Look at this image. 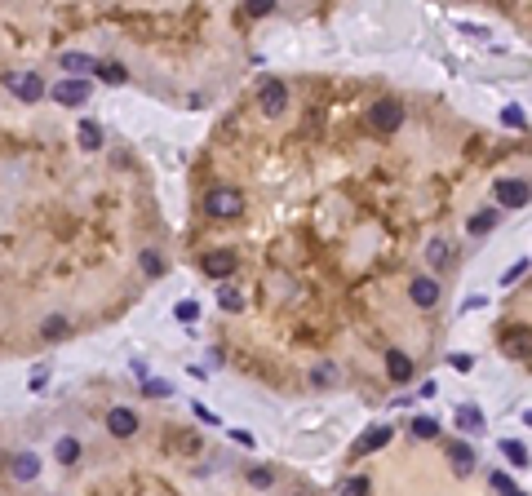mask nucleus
I'll return each instance as SVG.
<instances>
[{
    "label": "nucleus",
    "instance_id": "1",
    "mask_svg": "<svg viewBox=\"0 0 532 496\" xmlns=\"http://www.w3.org/2000/svg\"><path fill=\"white\" fill-rule=\"evenodd\" d=\"M204 208H209V218H240L244 213V195L236 191V187H218V191H209V200H204Z\"/></svg>",
    "mask_w": 532,
    "mask_h": 496
},
{
    "label": "nucleus",
    "instance_id": "2",
    "mask_svg": "<svg viewBox=\"0 0 532 496\" xmlns=\"http://www.w3.org/2000/svg\"><path fill=\"white\" fill-rule=\"evenodd\" d=\"M369 124L377 129V134H395V129L404 124V107H399L395 98H377V102L369 107Z\"/></svg>",
    "mask_w": 532,
    "mask_h": 496
},
{
    "label": "nucleus",
    "instance_id": "3",
    "mask_svg": "<svg viewBox=\"0 0 532 496\" xmlns=\"http://www.w3.org/2000/svg\"><path fill=\"white\" fill-rule=\"evenodd\" d=\"M54 102L62 107H80V102H89V80L85 76H66L54 85Z\"/></svg>",
    "mask_w": 532,
    "mask_h": 496
},
{
    "label": "nucleus",
    "instance_id": "4",
    "mask_svg": "<svg viewBox=\"0 0 532 496\" xmlns=\"http://www.w3.org/2000/svg\"><path fill=\"white\" fill-rule=\"evenodd\" d=\"M492 191H497V204L502 208H524L528 204V182L524 177H502Z\"/></svg>",
    "mask_w": 532,
    "mask_h": 496
},
{
    "label": "nucleus",
    "instance_id": "5",
    "mask_svg": "<svg viewBox=\"0 0 532 496\" xmlns=\"http://www.w3.org/2000/svg\"><path fill=\"white\" fill-rule=\"evenodd\" d=\"M9 93H13V98H23V102H40L49 89H45V80H40V76H31V71H27V76H9Z\"/></svg>",
    "mask_w": 532,
    "mask_h": 496
},
{
    "label": "nucleus",
    "instance_id": "6",
    "mask_svg": "<svg viewBox=\"0 0 532 496\" xmlns=\"http://www.w3.org/2000/svg\"><path fill=\"white\" fill-rule=\"evenodd\" d=\"M200 266H204L209 279H226L231 271H236V253H231V248H213V253H204Z\"/></svg>",
    "mask_w": 532,
    "mask_h": 496
},
{
    "label": "nucleus",
    "instance_id": "7",
    "mask_svg": "<svg viewBox=\"0 0 532 496\" xmlns=\"http://www.w3.org/2000/svg\"><path fill=\"white\" fill-rule=\"evenodd\" d=\"M107 430H111L115 439H133V435H138V412L111 408V412H107Z\"/></svg>",
    "mask_w": 532,
    "mask_h": 496
},
{
    "label": "nucleus",
    "instance_id": "8",
    "mask_svg": "<svg viewBox=\"0 0 532 496\" xmlns=\"http://www.w3.org/2000/svg\"><path fill=\"white\" fill-rule=\"evenodd\" d=\"M258 102H262V111H266V115H279V111L289 107V89L279 85V80H266L262 93H258Z\"/></svg>",
    "mask_w": 532,
    "mask_h": 496
},
{
    "label": "nucleus",
    "instance_id": "9",
    "mask_svg": "<svg viewBox=\"0 0 532 496\" xmlns=\"http://www.w3.org/2000/svg\"><path fill=\"white\" fill-rule=\"evenodd\" d=\"M408 297H412L422 310H430V306H439V284H435L430 275H417V279L408 284Z\"/></svg>",
    "mask_w": 532,
    "mask_h": 496
},
{
    "label": "nucleus",
    "instance_id": "10",
    "mask_svg": "<svg viewBox=\"0 0 532 496\" xmlns=\"http://www.w3.org/2000/svg\"><path fill=\"white\" fill-rule=\"evenodd\" d=\"M448 461H453L457 474H470L475 470V448H470V443H461V439H448Z\"/></svg>",
    "mask_w": 532,
    "mask_h": 496
},
{
    "label": "nucleus",
    "instance_id": "11",
    "mask_svg": "<svg viewBox=\"0 0 532 496\" xmlns=\"http://www.w3.org/2000/svg\"><path fill=\"white\" fill-rule=\"evenodd\" d=\"M391 443V425H373L369 435H364L359 443H355V456H364V452H377V448H386Z\"/></svg>",
    "mask_w": 532,
    "mask_h": 496
},
{
    "label": "nucleus",
    "instance_id": "12",
    "mask_svg": "<svg viewBox=\"0 0 532 496\" xmlns=\"http://www.w3.org/2000/svg\"><path fill=\"white\" fill-rule=\"evenodd\" d=\"M386 377H391V382H408V377H412V359L404 350H391L386 355Z\"/></svg>",
    "mask_w": 532,
    "mask_h": 496
},
{
    "label": "nucleus",
    "instance_id": "13",
    "mask_svg": "<svg viewBox=\"0 0 532 496\" xmlns=\"http://www.w3.org/2000/svg\"><path fill=\"white\" fill-rule=\"evenodd\" d=\"M36 474H40V456H36V452H23V456H13V478H23V483H31Z\"/></svg>",
    "mask_w": 532,
    "mask_h": 496
},
{
    "label": "nucleus",
    "instance_id": "14",
    "mask_svg": "<svg viewBox=\"0 0 532 496\" xmlns=\"http://www.w3.org/2000/svg\"><path fill=\"white\" fill-rule=\"evenodd\" d=\"M426 261L435 271H444L448 261H453V248H448V240H430V248H426Z\"/></svg>",
    "mask_w": 532,
    "mask_h": 496
},
{
    "label": "nucleus",
    "instance_id": "15",
    "mask_svg": "<svg viewBox=\"0 0 532 496\" xmlns=\"http://www.w3.org/2000/svg\"><path fill=\"white\" fill-rule=\"evenodd\" d=\"M497 222H502V218H497V208H479L475 218H470V235H488Z\"/></svg>",
    "mask_w": 532,
    "mask_h": 496
},
{
    "label": "nucleus",
    "instance_id": "16",
    "mask_svg": "<svg viewBox=\"0 0 532 496\" xmlns=\"http://www.w3.org/2000/svg\"><path fill=\"white\" fill-rule=\"evenodd\" d=\"M457 425L461 430H484V412H479L475 403H461L457 408Z\"/></svg>",
    "mask_w": 532,
    "mask_h": 496
},
{
    "label": "nucleus",
    "instance_id": "17",
    "mask_svg": "<svg viewBox=\"0 0 532 496\" xmlns=\"http://www.w3.org/2000/svg\"><path fill=\"white\" fill-rule=\"evenodd\" d=\"M54 456H58V466H76V461H80V443H76L71 435H66V439H58Z\"/></svg>",
    "mask_w": 532,
    "mask_h": 496
},
{
    "label": "nucleus",
    "instance_id": "18",
    "mask_svg": "<svg viewBox=\"0 0 532 496\" xmlns=\"http://www.w3.org/2000/svg\"><path fill=\"white\" fill-rule=\"evenodd\" d=\"M80 146H85V151H98V146H103V124H93V120L80 124Z\"/></svg>",
    "mask_w": 532,
    "mask_h": 496
},
{
    "label": "nucleus",
    "instance_id": "19",
    "mask_svg": "<svg viewBox=\"0 0 532 496\" xmlns=\"http://www.w3.org/2000/svg\"><path fill=\"white\" fill-rule=\"evenodd\" d=\"M62 71H98V58H89V54H62Z\"/></svg>",
    "mask_w": 532,
    "mask_h": 496
},
{
    "label": "nucleus",
    "instance_id": "20",
    "mask_svg": "<svg viewBox=\"0 0 532 496\" xmlns=\"http://www.w3.org/2000/svg\"><path fill=\"white\" fill-rule=\"evenodd\" d=\"M138 261H142V271L151 275V279H160V275H164V257L156 253V248H142V257H138Z\"/></svg>",
    "mask_w": 532,
    "mask_h": 496
},
{
    "label": "nucleus",
    "instance_id": "21",
    "mask_svg": "<svg viewBox=\"0 0 532 496\" xmlns=\"http://www.w3.org/2000/svg\"><path fill=\"white\" fill-rule=\"evenodd\" d=\"M98 76H103L107 85H125V80H129V71L120 67V62H98Z\"/></svg>",
    "mask_w": 532,
    "mask_h": 496
},
{
    "label": "nucleus",
    "instance_id": "22",
    "mask_svg": "<svg viewBox=\"0 0 532 496\" xmlns=\"http://www.w3.org/2000/svg\"><path fill=\"white\" fill-rule=\"evenodd\" d=\"M502 452H506V461H514V466H528V448H524V443L506 439V443H502Z\"/></svg>",
    "mask_w": 532,
    "mask_h": 496
},
{
    "label": "nucleus",
    "instance_id": "23",
    "mask_svg": "<svg viewBox=\"0 0 532 496\" xmlns=\"http://www.w3.org/2000/svg\"><path fill=\"white\" fill-rule=\"evenodd\" d=\"M337 496H369V478H359V474L346 478V483L337 488Z\"/></svg>",
    "mask_w": 532,
    "mask_h": 496
},
{
    "label": "nucleus",
    "instance_id": "24",
    "mask_svg": "<svg viewBox=\"0 0 532 496\" xmlns=\"http://www.w3.org/2000/svg\"><path fill=\"white\" fill-rule=\"evenodd\" d=\"M40 333H45L49 341H58V337H66V319H62V315H49V319H45V328H40Z\"/></svg>",
    "mask_w": 532,
    "mask_h": 496
},
{
    "label": "nucleus",
    "instance_id": "25",
    "mask_svg": "<svg viewBox=\"0 0 532 496\" xmlns=\"http://www.w3.org/2000/svg\"><path fill=\"white\" fill-rule=\"evenodd\" d=\"M412 435H417V439H435V435H439V421L417 417V421H412Z\"/></svg>",
    "mask_w": 532,
    "mask_h": 496
},
{
    "label": "nucleus",
    "instance_id": "26",
    "mask_svg": "<svg viewBox=\"0 0 532 496\" xmlns=\"http://www.w3.org/2000/svg\"><path fill=\"white\" fill-rule=\"evenodd\" d=\"M173 315H178L182 324H191V319H200V302H191V297H187V302H178V306H173Z\"/></svg>",
    "mask_w": 532,
    "mask_h": 496
},
{
    "label": "nucleus",
    "instance_id": "27",
    "mask_svg": "<svg viewBox=\"0 0 532 496\" xmlns=\"http://www.w3.org/2000/svg\"><path fill=\"white\" fill-rule=\"evenodd\" d=\"M502 124H510V129H524V124H528L524 107H506V111H502Z\"/></svg>",
    "mask_w": 532,
    "mask_h": 496
},
{
    "label": "nucleus",
    "instance_id": "28",
    "mask_svg": "<svg viewBox=\"0 0 532 496\" xmlns=\"http://www.w3.org/2000/svg\"><path fill=\"white\" fill-rule=\"evenodd\" d=\"M248 483H253V488H271V483H275V474H271V470H262V466H253V470H248Z\"/></svg>",
    "mask_w": 532,
    "mask_h": 496
},
{
    "label": "nucleus",
    "instance_id": "29",
    "mask_svg": "<svg viewBox=\"0 0 532 496\" xmlns=\"http://www.w3.org/2000/svg\"><path fill=\"white\" fill-rule=\"evenodd\" d=\"M218 302H222L226 310H240V306H244V297H240L236 288H222V293H218Z\"/></svg>",
    "mask_w": 532,
    "mask_h": 496
},
{
    "label": "nucleus",
    "instance_id": "30",
    "mask_svg": "<svg viewBox=\"0 0 532 496\" xmlns=\"http://www.w3.org/2000/svg\"><path fill=\"white\" fill-rule=\"evenodd\" d=\"M524 275H528V257H519V261H514V266L502 275V284H514V279H524Z\"/></svg>",
    "mask_w": 532,
    "mask_h": 496
},
{
    "label": "nucleus",
    "instance_id": "31",
    "mask_svg": "<svg viewBox=\"0 0 532 496\" xmlns=\"http://www.w3.org/2000/svg\"><path fill=\"white\" fill-rule=\"evenodd\" d=\"M142 390L151 394V399H164V394H173V386H169V382H146Z\"/></svg>",
    "mask_w": 532,
    "mask_h": 496
},
{
    "label": "nucleus",
    "instance_id": "32",
    "mask_svg": "<svg viewBox=\"0 0 532 496\" xmlns=\"http://www.w3.org/2000/svg\"><path fill=\"white\" fill-rule=\"evenodd\" d=\"M248 13H253V18H262V13H271L275 5H271V0H248V5H244Z\"/></svg>",
    "mask_w": 532,
    "mask_h": 496
},
{
    "label": "nucleus",
    "instance_id": "33",
    "mask_svg": "<svg viewBox=\"0 0 532 496\" xmlns=\"http://www.w3.org/2000/svg\"><path fill=\"white\" fill-rule=\"evenodd\" d=\"M453 368H457V372H470V368H475V359L457 350V355H453Z\"/></svg>",
    "mask_w": 532,
    "mask_h": 496
},
{
    "label": "nucleus",
    "instance_id": "34",
    "mask_svg": "<svg viewBox=\"0 0 532 496\" xmlns=\"http://www.w3.org/2000/svg\"><path fill=\"white\" fill-rule=\"evenodd\" d=\"M231 439L244 443V448H253V435H248V430H231Z\"/></svg>",
    "mask_w": 532,
    "mask_h": 496
},
{
    "label": "nucleus",
    "instance_id": "35",
    "mask_svg": "<svg viewBox=\"0 0 532 496\" xmlns=\"http://www.w3.org/2000/svg\"><path fill=\"white\" fill-rule=\"evenodd\" d=\"M315 382H332V363H320V368H315Z\"/></svg>",
    "mask_w": 532,
    "mask_h": 496
},
{
    "label": "nucleus",
    "instance_id": "36",
    "mask_svg": "<svg viewBox=\"0 0 532 496\" xmlns=\"http://www.w3.org/2000/svg\"><path fill=\"white\" fill-rule=\"evenodd\" d=\"M506 496H524V492H514V488H510V492H506Z\"/></svg>",
    "mask_w": 532,
    "mask_h": 496
}]
</instances>
